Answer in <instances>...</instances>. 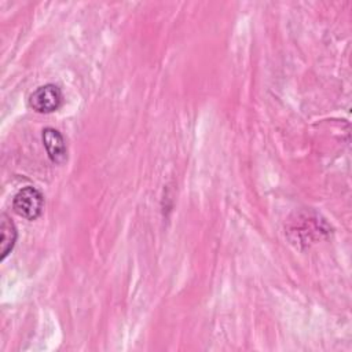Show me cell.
I'll use <instances>...</instances> for the list:
<instances>
[{"label": "cell", "instance_id": "obj_1", "mask_svg": "<svg viewBox=\"0 0 352 352\" xmlns=\"http://www.w3.org/2000/svg\"><path fill=\"white\" fill-rule=\"evenodd\" d=\"M44 208V197L43 194L32 186H26L21 188L12 199V209L14 212L26 219V220H36L41 216Z\"/></svg>", "mask_w": 352, "mask_h": 352}, {"label": "cell", "instance_id": "obj_2", "mask_svg": "<svg viewBox=\"0 0 352 352\" xmlns=\"http://www.w3.org/2000/svg\"><path fill=\"white\" fill-rule=\"evenodd\" d=\"M63 94L55 84H44L29 95V106L37 113H52L62 106Z\"/></svg>", "mask_w": 352, "mask_h": 352}, {"label": "cell", "instance_id": "obj_3", "mask_svg": "<svg viewBox=\"0 0 352 352\" xmlns=\"http://www.w3.org/2000/svg\"><path fill=\"white\" fill-rule=\"evenodd\" d=\"M41 139L48 154V158L56 165L65 164L67 160V147L62 133L55 128L47 126L43 129Z\"/></svg>", "mask_w": 352, "mask_h": 352}, {"label": "cell", "instance_id": "obj_4", "mask_svg": "<svg viewBox=\"0 0 352 352\" xmlns=\"http://www.w3.org/2000/svg\"><path fill=\"white\" fill-rule=\"evenodd\" d=\"M0 230H1V260H4L8 256V253L12 250L18 236L15 224L11 221V219L6 213L1 214Z\"/></svg>", "mask_w": 352, "mask_h": 352}]
</instances>
